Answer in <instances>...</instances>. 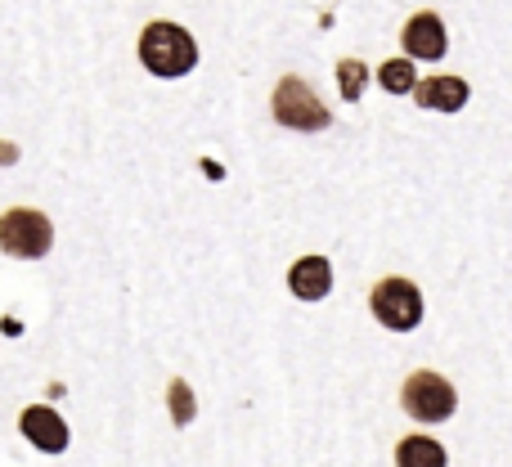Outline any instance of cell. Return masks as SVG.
Instances as JSON below:
<instances>
[{"instance_id":"6da1fadb","label":"cell","mask_w":512,"mask_h":467,"mask_svg":"<svg viewBox=\"0 0 512 467\" xmlns=\"http://www.w3.org/2000/svg\"><path fill=\"white\" fill-rule=\"evenodd\" d=\"M140 63L162 81L189 77L198 63V45L180 23H162L158 18V23H149L140 32Z\"/></svg>"},{"instance_id":"7a4b0ae2","label":"cell","mask_w":512,"mask_h":467,"mask_svg":"<svg viewBox=\"0 0 512 467\" xmlns=\"http://www.w3.org/2000/svg\"><path fill=\"white\" fill-rule=\"evenodd\" d=\"M400 405H405V414L418 418V423H445V418H454V409H459V391H454L450 378H441V373L418 369V373H409L405 387H400Z\"/></svg>"},{"instance_id":"3957f363","label":"cell","mask_w":512,"mask_h":467,"mask_svg":"<svg viewBox=\"0 0 512 467\" xmlns=\"http://www.w3.org/2000/svg\"><path fill=\"white\" fill-rule=\"evenodd\" d=\"M54 247V225L50 216L32 212V207H14L0 216V252L14 261H41Z\"/></svg>"},{"instance_id":"277c9868","label":"cell","mask_w":512,"mask_h":467,"mask_svg":"<svg viewBox=\"0 0 512 467\" xmlns=\"http://www.w3.org/2000/svg\"><path fill=\"white\" fill-rule=\"evenodd\" d=\"M369 306H373V319L382 328H391V333H414L423 324V292L409 279H382L369 292Z\"/></svg>"},{"instance_id":"5b68a950","label":"cell","mask_w":512,"mask_h":467,"mask_svg":"<svg viewBox=\"0 0 512 467\" xmlns=\"http://www.w3.org/2000/svg\"><path fill=\"white\" fill-rule=\"evenodd\" d=\"M274 122L288 126V131H324L333 117H328V108L319 104V95L306 86L301 77H283L279 86H274Z\"/></svg>"},{"instance_id":"8992f818","label":"cell","mask_w":512,"mask_h":467,"mask_svg":"<svg viewBox=\"0 0 512 467\" xmlns=\"http://www.w3.org/2000/svg\"><path fill=\"white\" fill-rule=\"evenodd\" d=\"M18 432H23L41 454H63L68 450V441H72L68 423H63L50 405H27L23 414H18Z\"/></svg>"},{"instance_id":"52a82bcc","label":"cell","mask_w":512,"mask_h":467,"mask_svg":"<svg viewBox=\"0 0 512 467\" xmlns=\"http://www.w3.org/2000/svg\"><path fill=\"white\" fill-rule=\"evenodd\" d=\"M400 45H405L409 59H441L445 45H450V36H445V23L432 14V9H423V14H414L405 23V32H400Z\"/></svg>"},{"instance_id":"ba28073f","label":"cell","mask_w":512,"mask_h":467,"mask_svg":"<svg viewBox=\"0 0 512 467\" xmlns=\"http://www.w3.org/2000/svg\"><path fill=\"white\" fill-rule=\"evenodd\" d=\"M288 288H292V297H301V301H324L328 292H333V265H328L324 256H301L288 270Z\"/></svg>"},{"instance_id":"9c48e42d","label":"cell","mask_w":512,"mask_h":467,"mask_svg":"<svg viewBox=\"0 0 512 467\" xmlns=\"http://www.w3.org/2000/svg\"><path fill=\"white\" fill-rule=\"evenodd\" d=\"M468 81L463 77H427L414 86V99L423 108H436V113H459L463 104H468Z\"/></svg>"},{"instance_id":"30bf717a","label":"cell","mask_w":512,"mask_h":467,"mask_svg":"<svg viewBox=\"0 0 512 467\" xmlns=\"http://www.w3.org/2000/svg\"><path fill=\"white\" fill-rule=\"evenodd\" d=\"M445 463H450V454L432 436H405L396 445V467H445Z\"/></svg>"},{"instance_id":"8fae6325","label":"cell","mask_w":512,"mask_h":467,"mask_svg":"<svg viewBox=\"0 0 512 467\" xmlns=\"http://www.w3.org/2000/svg\"><path fill=\"white\" fill-rule=\"evenodd\" d=\"M378 81H382V90H391V95H409V90L418 86V72H414V59H387L378 68Z\"/></svg>"},{"instance_id":"7c38bea8","label":"cell","mask_w":512,"mask_h":467,"mask_svg":"<svg viewBox=\"0 0 512 467\" xmlns=\"http://www.w3.org/2000/svg\"><path fill=\"white\" fill-rule=\"evenodd\" d=\"M167 409H171V423H176V427H189V423H194L198 400H194V391H189L185 378H171V382H167Z\"/></svg>"},{"instance_id":"4fadbf2b","label":"cell","mask_w":512,"mask_h":467,"mask_svg":"<svg viewBox=\"0 0 512 467\" xmlns=\"http://www.w3.org/2000/svg\"><path fill=\"white\" fill-rule=\"evenodd\" d=\"M337 86H342V99H360L364 86H369V68H364L360 59H342L337 63Z\"/></svg>"}]
</instances>
